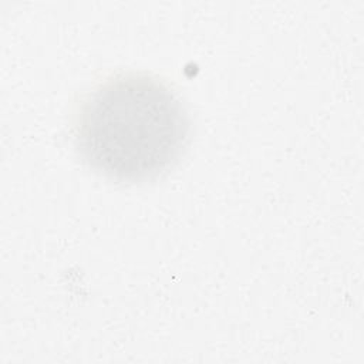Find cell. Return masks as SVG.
<instances>
[{
    "label": "cell",
    "mask_w": 364,
    "mask_h": 364,
    "mask_svg": "<svg viewBox=\"0 0 364 364\" xmlns=\"http://www.w3.org/2000/svg\"><path fill=\"white\" fill-rule=\"evenodd\" d=\"M181 98L146 74H121L82 102L75 142L84 161L118 182H145L172 168L189 141Z\"/></svg>",
    "instance_id": "obj_1"
}]
</instances>
